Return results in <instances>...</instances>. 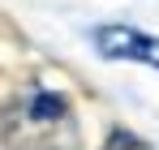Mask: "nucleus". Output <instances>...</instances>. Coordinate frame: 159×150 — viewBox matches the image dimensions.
Returning a JSON list of instances; mask_svg holds the SVG:
<instances>
[{
	"label": "nucleus",
	"mask_w": 159,
	"mask_h": 150,
	"mask_svg": "<svg viewBox=\"0 0 159 150\" xmlns=\"http://www.w3.org/2000/svg\"><path fill=\"white\" fill-rule=\"evenodd\" d=\"M95 47L107 60H142V64L159 69V39L133 30V26H99L95 30Z\"/></svg>",
	"instance_id": "nucleus-1"
},
{
	"label": "nucleus",
	"mask_w": 159,
	"mask_h": 150,
	"mask_svg": "<svg viewBox=\"0 0 159 150\" xmlns=\"http://www.w3.org/2000/svg\"><path fill=\"white\" fill-rule=\"evenodd\" d=\"M17 120L26 129H56L69 120V99L65 95H56V90H43V86H30L26 103H22V112H17Z\"/></svg>",
	"instance_id": "nucleus-2"
},
{
	"label": "nucleus",
	"mask_w": 159,
	"mask_h": 150,
	"mask_svg": "<svg viewBox=\"0 0 159 150\" xmlns=\"http://www.w3.org/2000/svg\"><path fill=\"white\" fill-rule=\"evenodd\" d=\"M107 150H151V146H142V142H133V137H125V133H116V137L107 142Z\"/></svg>",
	"instance_id": "nucleus-3"
}]
</instances>
